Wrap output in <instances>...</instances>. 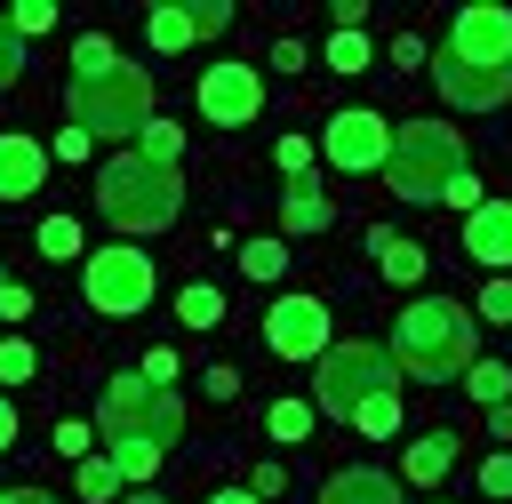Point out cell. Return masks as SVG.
<instances>
[{"label": "cell", "instance_id": "6da1fadb", "mask_svg": "<svg viewBox=\"0 0 512 504\" xmlns=\"http://www.w3.org/2000/svg\"><path fill=\"white\" fill-rule=\"evenodd\" d=\"M480 360V320L456 304V296H416L392 328V368L424 376V384H456L464 368Z\"/></svg>", "mask_w": 512, "mask_h": 504}, {"label": "cell", "instance_id": "7a4b0ae2", "mask_svg": "<svg viewBox=\"0 0 512 504\" xmlns=\"http://www.w3.org/2000/svg\"><path fill=\"white\" fill-rule=\"evenodd\" d=\"M96 208H104L120 232H168L176 208H184V176L120 152V160H104V176H96Z\"/></svg>", "mask_w": 512, "mask_h": 504}, {"label": "cell", "instance_id": "3957f363", "mask_svg": "<svg viewBox=\"0 0 512 504\" xmlns=\"http://www.w3.org/2000/svg\"><path fill=\"white\" fill-rule=\"evenodd\" d=\"M384 176H392V192L400 200H440L456 176H464V136L456 128H440V120H400L392 128V152H384Z\"/></svg>", "mask_w": 512, "mask_h": 504}, {"label": "cell", "instance_id": "277c9868", "mask_svg": "<svg viewBox=\"0 0 512 504\" xmlns=\"http://www.w3.org/2000/svg\"><path fill=\"white\" fill-rule=\"evenodd\" d=\"M152 120V72L144 64H104L88 80H72V128L80 136H136Z\"/></svg>", "mask_w": 512, "mask_h": 504}, {"label": "cell", "instance_id": "5b68a950", "mask_svg": "<svg viewBox=\"0 0 512 504\" xmlns=\"http://www.w3.org/2000/svg\"><path fill=\"white\" fill-rule=\"evenodd\" d=\"M96 424H104V440H144V448H160V456H168V440L184 432V400H176L168 384L112 376V384H104V400H96Z\"/></svg>", "mask_w": 512, "mask_h": 504}, {"label": "cell", "instance_id": "8992f818", "mask_svg": "<svg viewBox=\"0 0 512 504\" xmlns=\"http://www.w3.org/2000/svg\"><path fill=\"white\" fill-rule=\"evenodd\" d=\"M376 392H392V352H376V344H328V352H320L312 408L352 416V408H360V400H376Z\"/></svg>", "mask_w": 512, "mask_h": 504}, {"label": "cell", "instance_id": "52a82bcc", "mask_svg": "<svg viewBox=\"0 0 512 504\" xmlns=\"http://www.w3.org/2000/svg\"><path fill=\"white\" fill-rule=\"evenodd\" d=\"M80 288H88V304H96V312L128 320V312H144V304H152V256H136V240L96 248V256H88V272H80Z\"/></svg>", "mask_w": 512, "mask_h": 504}, {"label": "cell", "instance_id": "ba28073f", "mask_svg": "<svg viewBox=\"0 0 512 504\" xmlns=\"http://www.w3.org/2000/svg\"><path fill=\"white\" fill-rule=\"evenodd\" d=\"M264 112V80H256V64H208L200 72V120H216V128H248Z\"/></svg>", "mask_w": 512, "mask_h": 504}, {"label": "cell", "instance_id": "9c48e42d", "mask_svg": "<svg viewBox=\"0 0 512 504\" xmlns=\"http://www.w3.org/2000/svg\"><path fill=\"white\" fill-rule=\"evenodd\" d=\"M264 344H272L280 360H320V352H328V304H320V296H280V304L264 312Z\"/></svg>", "mask_w": 512, "mask_h": 504}, {"label": "cell", "instance_id": "30bf717a", "mask_svg": "<svg viewBox=\"0 0 512 504\" xmlns=\"http://www.w3.org/2000/svg\"><path fill=\"white\" fill-rule=\"evenodd\" d=\"M432 80H440V96H448L456 112H496V104L512 96V64H464V56H448V48H440Z\"/></svg>", "mask_w": 512, "mask_h": 504}, {"label": "cell", "instance_id": "8fae6325", "mask_svg": "<svg viewBox=\"0 0 512 504\" xmlns=\"http://www.w3.org/2000/svg\"><path fill=\"white\" fill-rule=\"evenodd\" d=\"M384 152H392V128L376 112H336L328 120V168L368 176V168H384Z\"/></svg>", "mask_w": 512, "mask_h": 504}, {"label": "cell", "instance_id": "7c38bea8", "mask_svg": "<svg viewBox=\"0 0 512 504\" xmlns=\"http://www.w3.org/2000/svg\"><path fill=\"white\" fill-rule=\"evenodd\" d=\"M448 56H464V64H512V8H456V24H448Z\"/></svg>", "mask_w": 512, "mask_h": 504}, {"label": "cell", "instance_id": "4fadbf2b", "mask_svg": "<svg viewBox=\"0 0 512 504\" xmlns=\"http://www.w3.org/2000/svg\"><path fill=\"white\" fill-rule=\"evenodd\" d=\"M464 256H480L488 272L512 264V200H480V208L464 216Z\"/></svg>", "mask_w": 512, "mask_h": 504}, {"label": "cell", "instance_id": "5bb4252c", "mask_svg": "<svg viewBox=\"0 0 512 504\" xmlns=\"http://www.w3.org/2000/svg\"><path fill=\"white\" fill-rule=\"evenodd\" d=\"M48 176V152L32 136H0V200H32Z\"/></svg>", "mask_w": 512, "mask_h": 504}, {"label": "cell", "instance_id": "9a60e30c", "mask_svg": "<svg viewBox=\"0 0 512 504\" xmlns=\"http://www.w3.org/2000/svg\"><path fill=\"white\" fill-rule=\"evenodd\" d=\"M320 504H400V480L376 472V464H352V472H336L320 488Z\"/></svg>", "mask_w": 512, "mask_h": 504}, {"label": "cell", "instance_id": "2e32d148", "mask_svg": "<svg viewBox=\"0 0 512 504\" xmlns=\"http://www.w3.org/2000/svg\"><path fill=\"white\" fill-rule=\"evenodd\" d=\"M280 216H288V232H328V192L312 176H296L288 200H280Z\"/></svg>", "mask_w": 512, "mask_h": 504}, {"label": "cell", "instance_id": "e0dca14e", "mask_svg": "<svg viewBox=\"0 0 512 504\" xmlns=\"http://www.w3.org/2000/svg\"><path fill=\"white\" fill-rule=\"evenodd\" d=\"M368 248H376V272H384V280H400V288H408V280H424V248H416V240H392V232H376Z\"/></svg>", "mask_w": 512, "mask_h": 504}, {"label": "cell", "instance_id": "ac0fdd59", "mask_svg": "<svg viewBox=\"0 0 512 504\" xmlns=\"http://www.w3.org/2000/svg\"><path fill=\"white\" fill-rule=\"evenodd\" d=\"M176 152H184V128H176V120H144V128H136V160L176 168Z\"/></svg>", "mask_w": 512, "mask_h": 504}, {"label": "cell", "instance_id": "d6986e66", "mask_svg": "<svg viewBox=\"0 0 512 504\" xmlns=\"http://www.w3.org/2000/svg\"><path fill=\"white\" fill-rule=\"evenodd\" d=\"M448 464H456V440H448V432H424V440L408 448V480H440Z\"/></svg>", "mask_w": 512, "mask_h": 504}, {"label": "cell", "instance_id": "ffe728a7", "mask_svg": "<svg viewBox=\"0 0 512 504\" xmlns=\"http://www.w3.org/2000/svg\"><path fill=\"white\" fill-rule=\"evenodd\" d=\"M176 320H184V328H216V320H224V296H216L208 280H192V288L176 296Z\"/></svg>", "mask_w": 512, "mask_h": 504}, {"label": "cell", "instance_id": "44dd1931", "mask_svg": "<svg viewBox=\"0 0 512 504\" xmlns=\"http://www.w3.org/2000/svg\"><path fill=\"white\" fill-rule=\"evenodd\" d=\"M464 392H472V400H488V408H504L512 368H504V360H472V368H464Z\"/></svg>", "mask_w": 512, "mask_h": 504}, {"label": "cell", "instance_id": "7402d4cb", "mask_svg": "<svg viewBox=\"0 0 512 504\" xmlns=\"http://www.w3.org/2000/svg\"><path fill=\"white\" fill-rule=\"evenodd\" d=\"M352 424H360L368 440H392V432H400V392H376V400H360V408H352Z\"/></svg>", "mask_w": 512, "mask_h": 504}, {"label": "cell", "instance_id": "603a6c76", "mask_svg": "<svg viewBox=\"0 0 512 504\" xmlns=\"http://www.w3.org/2000/svg\"><path fill=\"white\" fill-rule=\"evenodd\" d=\"M40 256L72 264V256H80V224H72V216H40Z\"/></svg>", "mask_w": 512, "mask_h": 504}, {"label": "cell", "instance_id": "cb8c5ba5", "mask_svg": "<svg viewBox=\"0 0 512 504\" xmlns=\"http://www.w3.org/2000/svg\"><path fill=\"white\" fill-rule=\"evenodd\" d=\"M240 272H248V280H280V272H288V248H280V240H248V248H240Z\"/></svg>", "mask_w": 512, "mask_h": 504}, {"label": "cell", "instance_id": "d4e9b609", "mask_svg": "<svg viewBox=\"0 0 512 504\" xmlns=\"http://www.w3.org/2000/svg\"><path fill=\"white\" fill-rule=\"evenodd\" d=\"M72 480H80V496H88V504L120 496V472H112V456H80V472H72Z\"/></svg>", "mask_w": 512, "mask_h": 504}, {"label": "cell", "instance_id": "484cf974", "mask_svg": "<svg viewBox=\"0 0 512 504\" xmlns=\"http://www.w3.org/2000/svg\"><path fill=\"white\" fill-rule=\"evenodd\" d=\"M40 376V352L24 336H0V384H32Z\"/></svg>", "mask_w": 512, "mask_h": 504}, {"label": "cell", "instance_id": "4316f807", "mask_svg": "<svg viewBox=\"0 0 512 504\" xmlns=\"http://www.w3.org/2000/svg\"><path fill=\"white\" fill-rule=\"evenodd\" d=\"M152 48H168V56L192 48V16L184 8H152Z\"/></svg>", "mask_w": 512, "mask_h": 504}, {"label": "cell", "instance_id": "83f0119b", "mask_svg": "<svg viewBox=\"0 0 512 504\" xmlns=\"http://www.w3.org/2000/svg\"><path fill=\"white\" fill-rule=\"evenodd\" d=\"M264 424H272V440H304L312 432V400H272Z\"/></svg>", "mask_w": 512, "mask_h": 504}, {"label": "cell", "instance_id": "f1b7e54d", "mask_svg": "<svg viewBox=\"0 0 512 504\" xmlns=\"http://www.w3.org/2000/svg\"><path fill=\"white\" fill-rule=\"evenodd\" d=\"M104 64H112V40H104V32H80V40H72V80H88V72H104Z\"/></svg>", "mask_w": 512, "mask_h": 504}, {"label": "cell", "instance_id": "f546056e", "mask_svg": "<svg viewBox=\"0 0 512 504\" xmlns=\"http://www.w3.org/2000/svg\"><path fill=\"white\" fill-rule=\"evenodd\" d=\"M328 72H368V40L360 32H336L328 40Z\"/></svg>", "mask_w": 512, "mask_h": 504}, {"label": "cell", "instance_id": "4dcf8cb0", "mask_svg": "<svg viewBox=\"0 0 512 504\" xmlns=\"http://www.w3.org/2000/svg\"><path fill=\"white\" fill-rule=\"evenodd\" d=\"M48 24H56L48 0H16V8H8V32H16V40H24V32H48Z\"/></svg>", "mask_w": 512, "mask_h": 504}, {"label": "cell", "instance_id": "1f68e13d", "mask_svg": "<svg viewBox=\"0 0 512 504\" xmlns=\"http://www.w3.org/2000/svg\"><path fill=\"white\" fill-rule=\"evenodd\" d=\"M184 16H192V32H224V24H232V8H224V0H192Z\"/></svg>", "mask_w": 512, "mask_h": 504}, {"label": "cell", "instance_id": "d6a6232c", "mask_svg": "<svg viewBox=\"0 0 512 504\" xmlns=\"http://www.w3.org/2000/svg\"><path fill=\"white\" fill-rule=\"evenodd\" d=\"M480 320H512V280H488L480 288Z\"/></svg>", "mask_w": 512, "mask_h": 504}, {"label": "cell", "instance_id": "836d02e7", "mask_svg": "<svg viewBox=\"0 0 512 504\" xmlns=\"http://www.w3.org/2000/svg\"><path fill=\"white\" fill-rule=\"evenodd\" d=\"M16 72H24V40H16V32H8V16H0V88H8Z\"/></svg>", "mask_w": 512, "mask_h": 504}, {"label": "cell", "instance_id": "e575fe53", "mask_svg": "<svg viewBox=\"0 0 512 504\" xmlns=\"http://www.w3.org/2000/svg\"><path fill=\"white\" fill-rule=\"evenodd\" d=\"M280 168H288V176H312V144H304V136H280Z\"/></svg>", "mask_w": 512, "mask_h": 504}, {"label": "cell", "instance_id": "d590c367", "mask_svg": "<svg viewBox=\"0 0 512 504\" xmlns=\"http://www.w3.org/2000/svg\"><path fill=\"white\" fill-rule=\"evenodd\" d=\"M480 488H488V496H512V456H488V464H480Z\"/></svg>", "mask_w": 512, "mask_h": 504}, {"label": "cell", "instance_id": "8d00e7d4", "mask_svg": "<svg viewBox=\"0 0 512 504\" xmlns=\"http://www.w3.org/2000/svg\"><path fill=\"white\" fill-rule=\"evenodd\" d=\"M56 448H64V456H88V424L64 416V424H56Z\"/></svg>", "mask_w": 512, "mask_h": 504}, {"label": "cell", "instance_id": "74e56055", "mask_svg": "<svg viewBox=\"0 0 512 504\" xmlns=\"http://www.w3.org/2000/svg\"><path fill=\"white\" fill-rule=\"evenodd\" d=\"M280 488H288V472H280V464H256V488H248V496H256V504H272Z\"/></svg>", "mask_w": 512, "mask_h": 504}, {"label": "cell", "instance_id": "f35d334b", "mask_svg": "<svg viewBox=\"0 0 512 504\" xmlns=\"http://www.w3.org/2000/svg\"><path fill=\"white\" fill-rule=\"evenodd\" d=\"M328 16H336V32H360V16H368V0H328Z\"/></svg>", "mask_w": 512, "mask_h": 504}, {"label": "cell", "instance_id": "ab89813d", "mask_svg": "<svg viewBox=\"0 0 512 504\" xmlns=\"http://www.w3.org/2000/svg\"><path fill=\"white\" fill-rule=\"evenodd\" d=\"M440 200H456V208H464V216H472V208H480V184H472V168H464V176H456V184H448V192H440Z\"/></svg>", "mask_w": 512, "mask_h": 504}, {"label": "cell", "instance_id": "60d3db41", "mask_svg": "<svg viewBox=\"0 0 512 504\" xmlns=\"http://www.w3.org/2000/svg\"><path fill=\"white\" fill-rule=\"evenodd\" d=\"M168 376H176V352H168V344H160V352H144V384H168Z\"/></svg>", "mask_w": 512, "mask_h": 504}, {"label": "cell", "instance_id": "b9f144b4", "mask_svg": "<svg viewBox=\"0 0 512 504\" xmlns=\"http://www.w3.org/2000/svg\"><path fill=\"white\" fill-rule=\"evenodd\" d=\"M24 312H32V288H16V280H8V296H0V320H24Z\"/></svg>", "mask_w": 512, "mask_h": 504}, {"label": "cell", "instance_id": "7bdbcfd3", "mask_svg": "<svg viewBox=\"0 0 512 504\" xmlns=\"http://www.w3.org/2000/svg\"><path fill=\"white\" fill-rule=\"evenodd\" d=\"M16 448V408H8V392H0V456Z\"/></svg>", "mask_w": 512, "mask_h": 504}, {"label": "cell", "instance_id": "ee69618b", "mask_svg": "<svg viewBox=\"0 0 512 504\" xmlns=\"http://www.w3.org/2000/svg\"><path fill=\"white\" fill-rule=\"evenodd\" d=\"M0 504H56V496H48V488H8Z\"/></svg>", "mask_w": 512, "mask_h": 504}, {"label": "cell", "instance_id": "f6af8a7d", "mask_svg": "<svg viewBox=\"0 0 512 504\" xmlns=\"http://www.w3.org/2000/svg\"><path fill=\"white\" fill-rule=\"evenodd\" d=\"M208 504H256V496H248V488H216Z\"/></svg>", "mask_w": 512, "mask_h": 504}, {"label": "cell", "instance_id": "bcb514c9", "mask_svg": "<svg viewBox=\"0 0 512 504\" xmlns=\"http://www.w3.org/2000/svg\"><path fill=\"white\" fill-rule=\"evenodd\" d=\"M120 504H160V496H120Z\"/></svg>", "mask_w": 512, "mask_h": 504}, {"label": "cell", "instance_id": "7dc6e473", "mask_svg": "<svg viewBox=\"0 0 512 504\" xmlns=\"http://www.w3.org/2000/svg\"><path fill=\"white\" fill-rule=\"evenodd\" d=\"M0 296H8V272H0Z\"/></svg>", "mask_w": 512, "mask_h": 504}]
</instances>
